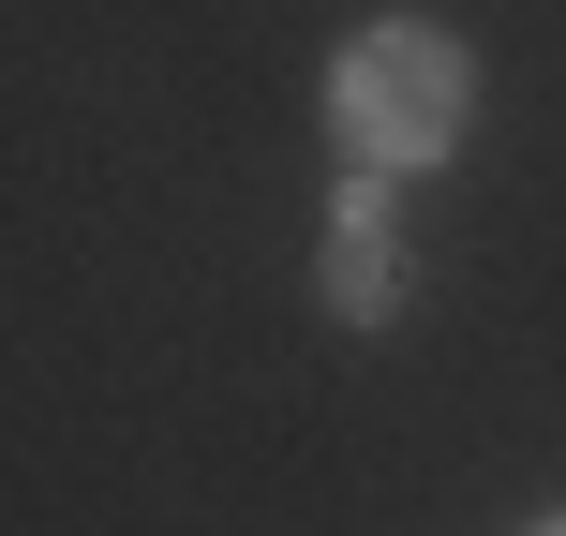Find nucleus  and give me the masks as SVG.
<instances>
[{
    "label": "nucleus",
    "mask_w": 566,
    "mask_h": 536,
    "mask_svg": "<svg viewBox=\"0 0 566 536\" xmlns=\"http://www.w3.org/2000/svg\"><path fill=\"white\" fill-rule=\"evenodd\" d=\"M328 135L358 149L373 179L448 165V149L478 135V45H462V30H432V15H373L358 45L328 60Z\"/></svg>",
    "instance_id": "1"
},
{
    "label": "nucleus",
    "mask_w": 566,
    "mask_h": 536,
    "mask_svg": "<svg viewBox=\"0 0 566 536\" xmlns=\"http://www.w3.org/2000/svg\"><path fill=\"white\" fill-rule=\"evenodd\" d=\"M313 298L343 313V328H388L402 313V224H388V179H343L328 195V239H313Z\"/></svg>",
    "instance_id": "2"
},
{
    "label": "nucleus",
    "mask_w": 566,
    "mask_h": 536,
    "mask_svg": "<svg viewBox=\"0 0 566 536\" xmlns=\"http://www.w3.org/2000/svg\"><path fill=\"white\" fill-rule=\"evenodd\" d=\"M522 536H566V522H522Z\"/></svg>",
    "instance_id": "3"
}]
</instances>
